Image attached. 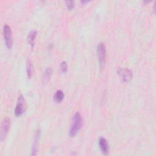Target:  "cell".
Segmentation results:
<instances>
[{
	"label": "cell",
	"instance_id": "obj_5",
	"mask_svg": "<svg viewBox=\"0 0 156 156\" xmlns=\"http://www.w3.org/2000/svg\"><path fill=\"white\" fill-rule=\"evenodd\" d=\"M118 74L123 82H129L133 77L132 71L126 68H120L118 70Z\"/></svg>",
	"mask_w": 156,
	"mask_h": 156
},
{
	"label": "cell",
	"instance_id": "obj_11",
	"mask_svg": "<svg viewBox=\"0 0 156 156\" xmlns=\"http://www.w3.org/2000/svg\"><path fill=\"white\" fill-rule=\"evenodd\" d=\"M26 71H27V76L29 79H30L32 74H33V65L31 61L28 59L27 61L26 64Z\"/></svg>",
	"mask_w": 156,
	"mask_h": 156
},
{
	"label": "cell",
	"instance_id": "obj_15",
	"mask_svg": "<svg viewBox=\"0 0 156 156\" xmlns=\"http://www.w3.org/2000/svg\"><path fill=\"white\" fill-rule=\"evenodd\" d=\"M89 2H90L89 1H80V3H81L82 4H83V5H85V4H87V3H88Z\"/></svg>",
	"mask_w": 156,
	"mask_h": 156
},
{
	"label": "cell",
	"instance_id": "obj_1",
	"mask_svg": "<svg viewBox=\"0 0 156 156\" xmlns=\"http://www.w3.org/2000/svg\"><path fill=\"white\" fill-rule=\"evenodd\" d=\"M82 118L80 113L77 112L73 116L69 130V135L70 137H74L79 132L82 126Z\"/></svg>",
	"mask_w": 156,
	"mask_h": 156
},
{
	"label": "cell",
	"instance_id": "obj_8",
	"mask_svg": "<svg viewBox=\"0 0 156 156\" xmlns=\"http://www.w3.org/2000/svg\"><path fill=\"white\" fill-rule=\"evenodd\" d=\"M99 145L103 154L108 155L109 152V145L107 140L104 137H101L99 139Z\"/></svg>",
	"mask_w": 156,
	"mask_h": 156
},
{
	"label": "cell",
	"instance_id": "obj_3",
	"mask_svg": "<svg viewBox=\"0 0 156 156\" xmlns=\"http://www.w3.org/2000/svg\"><path fill=\"white\" fill-rule=\"evenodd\" d=\"M26 109V104L23 96L21 94L19 95L17 103L15 108L14 113L16 116H20L23 114Z\"/></svg>",
	"mask_w": 156,
	"mask_h": 156
},
{
	"label": "cell",
	"instance_id": "obj_14",
	"mask_svg": "<svg viewBox=\"0 0 156 156\" xmlns=\"http://www.w3.org/2000/svg\"><path fill=\"white\" fill-rule=\"evenodd\" d=\"M67 9L69 10H71L74 7V2L73 1H66L65 2Z\"/></svg>",
	"mask_w": 156,
	"mask_h": 156
},
{
	"label": "cell",
	"instance_id": "obj_4",
	"mask_svg": "<svg viewBox=\"0 0 156 156\" xmlns=\"http://www.w3.org/2000/svg\"><path fill=\"white\" fill-rule=\"evenodd\" d=\"M3 35L6 46L7 48L10 49L13 44L12 33L10 27L7 24H5L3 27Z\"/></svg>",
	"mask_w": 156,
	"mask_h": 156
},
{
	"label": "cell",
	"instance_id": "obj_10",
	"mask_svg": "<svg viewBox=\"0 0 156 156\" xmlns=\"http://www.w3.org/2000/svg\"><path fill=\"white\" fill-rule=\"evenodd\" d=\"M64 96H65V95H64L63 92L62 90H57L55 93V94L53 96V100L54 102H55L57 103H60L63 101Z\"/></svg>",
	"mask_w": 156,
	"mask_h": 156
},
{
	"label": "cell",
	"instance_id": "obj_9",
	"mask_svg": "<svg viewBox=\"0 0 156 156\" xmlns=\"http://www.w3.org/2000/svg\"><path fill=\"white\" fill-rule=\"evenodd\" d=\"M37 35V30H32L30 31L28 35H27V41L29 43V44L31 46L32 48H33L35 43V40Z\"/></svg>",
	"mask_w": 156,
	"mask_h": 156
},
{
	"label": "cell",
	"instance_id": "obj_12",
	"mask_svg": "<svg viewBox=\"0 0 156 156\" xmlns=\"http://www.w3.org/2000/svg\"><path fill=\"white\" fill-rule=\"evenodd\" d=\"M52 75V69L51 68H47L44 71V75H43V82H46L48 81L49 78L51 77Z\"/></svg>",
	"mask_w": 156,
	"mask_h": 156
},
{
	"label": "cell",
	"instance_id": "obj_13",
	"mask_svg": "<svg viewBox=\"0 0 156 156\" xmlns=\"http://www.w3.org/2000/svg\"><path fill=\"white\" fill-rule=\"evenodd\" d=\"M60 71L62 73H66L67 71V64L66 62L63 61L61 63L60 66Z\"/></svg>",
	"mask_w": 156,
	"mask_h": 156
},
{
	"label": "cell",
	"instance_id": "obj_7",
	"mask_svg": "<svg viewBox=\"0 0 156 156\" xmlns=\"http://www.w3.org/2000/svg\"><path fill=\"white\" fill-rule=\"evenodd\" d=\"M41 135V130L40 129H38L35 131L34 138V142L32 147V155H36L37 154V151H38V146L39 143V140L40 138Z\"/></svg>",
	"mask_w": 156,
	"mask_h": 156
},
{
	"label": "cell",
	"instance_id": "obj_6",
	"mask_svg": "<svg viewBox=\"0 0 156 156\" xmlns=\"http://www.w3.org/2000/svg\"><path fill=\"white\" fill-rule=\"evenodd\" d=\"M10 127V120L9 118H5L2 119L0 131V139L1 141H3L7 135Z\"/></svg>",
	"mask_w": 156,
	"mask_h": 156
},
{
	"label": "cell",
	"instance_id": "obj_2",
	"mask_svg": "<svg viewBox=\"0 0 156 156\" xmlns=\"http://www.w3.org/2000/svg\"><path fill=\"white\" fill-rule=\"evenodd\" d=\"M96 53L100 67L102 68L106 61V47L103 42L98 43L96 48Z\"/></svg>",
	"mask_w": 156,
	"mask_h": 156
}]
</instances>
